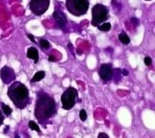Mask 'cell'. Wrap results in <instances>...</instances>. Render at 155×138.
Masks as SVG:
<instances>
[{
    "mask_svg": "<svg viewBox=\"0 0 155 138\" xmlns=\"http://www.w3.org/2000/svg\"><path fill=\"white\" fill-rule=\"evenodd\" d=\"M57 104L51 95L42 90L37 92L34 115L41 125L46 126L51 123L50 120L57 113Z\"/></svg>",
    "mask_w": 155,
    "mask_h": 138,
    "instance_id": "6da1fadb",
    "label": "cell"
},
{
    "mask_svg": "<svg viewBox=\"0 0 155 138\" xmlns=\"http://www.w3.org/2000/svg\"><path fill=\"white\" fill-rule=\"evenodd\" d=\"M10 100L17 108L23 110L30 104V96L27 87L20 81H15L9 86L7 91Z\"/></svg>",
    "mask_w": 155,
    "mask_h": 138,
    "instance_id": "7a4b0ae2",
    "label": "cell"
},
{
    "mask_svg": "<svg viewBox=\"0 0 155 138\" xmlns=\"http://www.w3.org/2000/svg\"><path fill=\"white\" fill-rule=\"evenodd\" d=\"M89 0H66L67 10L74 16L85 15L89 10Z\"/></svg>",
    "mask_w": 155,
    "mask_h": 138,
    "instance_id": "3957f363",
    "label": "cell"
},
{
    "mask_svg": "<svg viewBox=\"0 0 155 138\" xmlns=\"http://www.w3.org/2000/svg\"><path fill=\"white\" fill-rule=\"evenodd\" d=\"M109 18V11L107 6L97 3L92 8V24L97 27Z\"/></svg>",
    "mask_w": 155,
    "mask_h": 138,
    "instance_id": "277c9868",
    "label": "cell"
},
{
    "mask_svg": "<svg viewBox=\"0 0 155 138\" xmlns=\"http://www.w3.org/2000/svg\"><path fill=\"white\" fill-rule=\"evenodd\" d=\"M78 100V92L74 87H69L61 95L62 108L64 110H71L74 107Z\"/></svg>",
    "mask_w": 155,
    "mask_h": 138,
    "instance_id": "5b68a950",
    "label": "cell"
},
{
    "mask_svg": "<svg viewBox=\"0 0 155 138\" xmlns=\"http://www.w3.org/2000/svg\"><path fill=\"white\" fill-rule=\"evenodd\" d=\"M50 5V0H31L29 9L33 14L41 16L48 10Z\"/></svg>",
    "mask_w": 155,
    "mask_h": 138,
    "instance_id": "8992f818",
    "label": "cell"
},
{
    "mask_svg": "<svg viewBox=\"0 0 155 138\" xmlns=\"http://www.w3.org/2000/svg\"><path fill=\"white\" fill-rule=\"evenodd\" d=\"M0 77L5 85H9L16 79V74L11 67L4 66L0 70Z\"/></svg>",
    "mask_w": 155,
    "mask_h": 138,
    "instance_id": "52a82bcc",
    "label": "cell"
},
{
    "mask_svg": "<svg viewBox=\"0 0 155 138\" xmlns=\"http://www.w3.org/2000/svg\"><path fill=\"white\" fill-rule=\"evenodd\" d=\"M99 76L104 82H108L112 78V66L110 63L102 64L99 68Z\"/></svg>",
    "mask_w": 155,
    "mask_h": 138,
    "instance_id": "ba28073f",
    "label": "cell"
},
{
    "mask_svg": "<svg viewBox=\"0 0 155 138\" xmlns=\"http://www.w3.org/2000/svg\"><path fill=\"white\" fill-rule=\"evenodd\" d=\"M52 17H53V18L56 21V24H57L59 28L62 29H65L68 20H67V16H66L65 14L63 11L59 10H55L54 11Z\"/></svg>",
    "mask_w": 155,
    "mask_h": 138,
    "instance_id": "9c48e42d",
    "label": "cell"
},
{
    "mask_svg": "<svg viewBox=\"0 0 155 138\" xmlns=\"http://www.w3.org/2000/svg\"><path fill=\"white\" fill-rule=\"evenodd\" d=\"M27 58L33 59L35 64H37L39 61V53L37 49L34 47H31L27 51Z\"/></svg>",
    "mask_w": 155,
    "mask_h": 138,
    "instance_id": "30bf717a",
    "label": "cell"
},
{
    "mask_svg": "<svg viewBox=\"0 0 155 138\" xmlns=\"http://www.w3.org/2000/svg\"><path fill=\"white\" fill-rule=\"evenodd\" d=\"M45 77V71H38L35 73L33 77L31 80V82L35 83V82H38V81H41L42 79H44Z\"/></svg>",
    "mask_w": 155,
    "mask_h": 138,
    "instance_id": "8fae6325",
    "label": "cell"
},
{
    "mask_svg": "<svg viewBox=\"0 0 155 138\" xmlns=\"http://www.w3.org/2000/svg\"><path fill=\"white\" fill-rule=\"evenodd\" d=\"M1 108H2V112L6 115V117H9L10 114H12L13 110L10 108V106L6 105V104H3V103H1Z\"/></svg>",
    "mask_w": 155,
    "mask_h": 138,
    "instance_id": "7c38bea8",
    "label": "cell"
},
{
    "mask_svg": "<svg viewBox=\"0 0 155 138\" xmlns=\"http://www.w3.org/2000/svg\"><path fill=\"white\" fill-rule=\"evenodd\" d=\"M119 40H120L121 43L125 45H127L130 43V38L125 33H121L119 35Z\"/></svg>",
    "mask_w": 155,
    "mask_h": 138,
    "instance_id": "4fadbf2b",
    "label": "cell"
},
{
    "mask_svg": "<svg viewBox=\"0 0 155 138\" xmlns=\"http://www.w3.org/2000/svg\"><path fill=\"white\" fill-rule=\"evenodd\" d=\"M97 29L102 32H107L111 29V24L109 22H105L102 23L100 25H98Z\"/></svg>",
    "mask_w": 155,
    "mask_h": 138,
    "instance_id": "5bb4252c",
    "label": "cell"
},
{
    "mask_svg": "<svg viewBox=\"0 0 155 138\" xmlns=\"http://www.w3.org/2000/svg\"><path fill=\"white\" fill-rule=\"evenodd\" d=\"M39 45L42 49H48L51 47V44L48 41L45 40V39H41L39 41Z\"/></svg>",
    "mask_w": 155,
    "mask_h": 138,
    "instance_id": "9a60e30c",
    "label": "cell"
},
{
    "mask_svg": "<svg viewBox=\"0 0 155 138\" xmlns=\"http://www.w3.org/2000/svg\"><path fill=\"white\" fill-rule=\"evenodd\" d=\"M121 73L120 69H112V77L116 80V81H118L120 80V75Z\"/></svg>",
    "mask_w": 155,
    "mask_h": 138,
    "instance_id": "2e32d148",
    "label": "cell"
},
{
    "mask_svg": "<svg viewBox=\"0 0 155 138\" xmlns=\"http://www.w3.org/2000/svg\"><path fill=\"white\" fill-rule=\"evenodd\" d=\"M29 127L31 129V130H34V131H37V133H41V131L40 130V127L38 126L36 122L34 121H29Z\"/></svg>",
    "mask_w": 155,
    "mask_h": 138,
    "instance_id": "e0dca14e",
    "label": "cell"
},
{
    "mask_svg": "<svg viewBox=\"0 0 155 138\" xmlns=\"http://www.w3.org/2000/svg\"><path fill=\"white\" fill-rule=\"evenodd\" d=\"M79 118L80 119L82 120V122H85L87 118V114H86V111L84 109L81 110L79 112Z\"/></svg>",
    "mask_w": 155,
    "mask_h": 138,
    "instance_id": "ac0fdd59",
    "label": "cell"
},
{
    "mask_svg": "<svg viewBox=\"0 0 155 138\" xmlns=\"http://www.w3.org/2000/svg\"><path fill=\"white\" fill-rule=\"evenodd\" d=\"M144 63H145L147 66H150L152 64V59H151V58L149 57V56H147L144 59Z\"/></svg>",
    "mask_w": 155,
    "mask_h": 138,
    "instance_id": "d6986e66",
    "label": "cell"
},
{
    "mask_svg": "<svg viewBox=\"0 0 155 138\" xmlns=\"http://www.w3.org/2000/svg\"><path fill=\"white\" fill-rule=\"evenodd\" d=\"M4 118H5V116L3 115V114H2V111L0 110V126H2L3 122H4Z\"/></svg>",
    "mask_w": 155,
    "mask_h": 138,
    "instance_id": "ffe728a7",
    "label": "cell"
},
{
    "mask_svg": "<svg viewBox=\"0 0 155 138\" xmlns=\"http://www.w3.org/2000/svg\"><path fill=\"white\" fill-rule=\"evenodd\" d=\"M131 20V22H132L133 24H134V25H135V27H136V26H138V25H139V20H138V19L135 18H132Z\"/></svg>",
    "mask_w": 155,
    "mask_h": 138,
    "instance_id": "44dd1931",
    "label": "cell"
},
{
    "mask_svg": "<svg viewBox=\"0 0 155 138\" xmlns=\"http://www.w3.org/2000/svg\"><path fill=\"white\" fill-rule=\"evenodd\" d=\"M97 137L98 138H101V137L107 138V137H108V135H107V134L104 133H100L98 134Z\"/></svg>",
    "mask_w": 155,
    "mask_h": 138,
    "instance_id": "7402d4cb",
    "label": "cell"
},
{
    "mask_svg": "<svg viewBox=\"0 0 155 138\" xmlns=\"http://www.w3.org/2000/svg\"><path fill=\"white\" fill-rule=\"evenodd\" d=\"M27 37H29V40H30L32 41L33 43H36V40H35V38H34V37H33V35H32V34H28V35H27Z\"/></svg>",
    "mask_w": 155,
    "mask_h": 138,
    "instance_id": "603a6c76",
    "label": "cell"
},
{
    "mask_svg": "<svg viewBox=\"0 0 155 138\" xmlns=\"http://www.w3.org/2000/svg\"><path fill=\"white\" fill-rule=\"evenodd\" d=\"M121 73H122L124 76H127L129 74V72L127 69H121Z\"/></svg>",
    "mask_w": 155,
    "mask_h": 138,
    "instance_id": "cb8c5ba5",
    "label": "cell"
},
{
    "mask_svg": "<svg viewBox=\"0 0 155 138\" xmlns=\"http://www.w3.org/2000/svg\"><path fill=\"white\" fill-rule=\"evenodd\" d=\"M48 61H50V62H55V58L54 57L53 55H49Z\"/></svg>",
    "mask_w": 155,
    "mask_h": 138,
    "instance_id": "d4e9b609",
    "label": "cell"
},
{
    "mask_svg": "<svg viewBox=\"0 0 155 138\" xmlns=\"http://www.w3.org/2000/svg\"><path fill=\"white\" fill-rule=\"evenodd\" d=\"M9 128H10V127H9L8 126H6V128H5V130H4V133H7V131H8Z\"/></svg>",
    "mask_w": 155,
    "mask_h": 138,
    "instance_id": "484cf974",
    "label": "cell"
},
{
    "mask_svg": "<svg viewBox=\"0 0 155 138\" xmlns=\"http://www.w3.org/2000/svg\"><path fill=\"white\" fill-rule=\"evenodd\" d=\"M146 1H151V0H146Z\"/></svg>",
    "mask_w": 155,
    "mask_h": 138,
    "instance_id": "4316f807",
    "label": "cell"
}]
</instances>
